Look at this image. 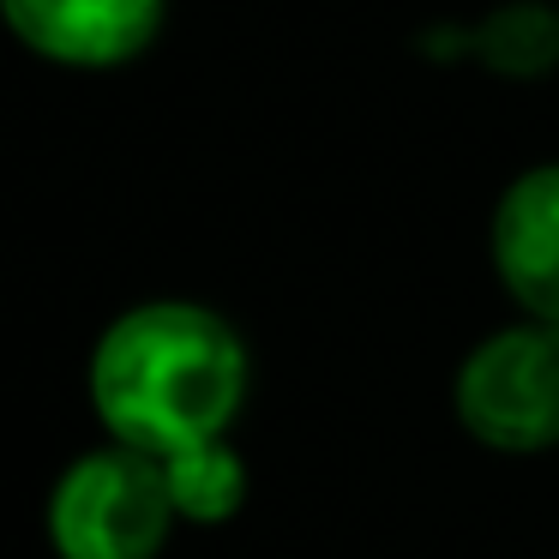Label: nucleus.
<instances>
[{"instance_id": "nucleus-4", "label": "nucleus", "mask_w": 559, "mask_h": 559, "mask_svg": "<svg viewBox=\"0 0 559 559\" xmlns=\"http://www.w3.org/2000/svg\"><path fill=\"white\" fill-rule=\"evenodd\" d=\"M493 271L535 325H559V163L506 187L493 211Z\"/></svg>"}, {"instance_id": "nucleus-3", "label": "nucleus", "mask_w": 559, "mask_h": 559, "mask_svg": "<svg viewBox=\"0 0 559 559\" xmlns=\"http://www.w3.org/2000/svg\"><path fill=\"white\" fill-rule=\"evenodd\" d=\"M457 421L506 457L559 445V325H511L457 367Z\"/></svg>"}, {"instance_id": "nucleus-2", "label": "nucleus", "mask_w": 559, "mask_h": 559, "mask_svg": "<svg viewBox=\"0 0 559 559\" xmlns=\"http://www.w3.org/2000/svg\"><path fill=\"white\" fill-rule=\"evenodd\" d=\"M169 523L175 506L163 463L127 445L79 457L49 499V535L61 559H157Z\"/></svg>"}, {"instance_id": "nucleus-1", "label": "nucleus", "mask_w": 559, "mask_h": 559, "mask_svg": "<svg viewBox=\"0 0 559 559\" xmlns=\"http://www.w3.org/2000/svg\"><path fill=\"white\" fill-rule=\"evenodd\" d=\"M247 397V349L211 307L151 301L121 313L91 355V403L115 445L181 457L223 439Z\"/></svg>"}, {"instance_id": "nucleus-5", "label": "nucleus", "mask_w": 559, "mask_h": 559, "mask_svg": "<svg viewBox=\"0 0 559 559\" xmlns=\"http://www.w3.org/2000/svg\"><path fill=\"white\" fill-rule=\"evenodd\" d=\"M19 43L67 67H115L163 25V0H0Z\"/></svg>"}, {"instance_id": "nucleus-6", "label": "nucleus", "mask_w": 559, "mask_h": 559, "mask_svg": "<svg viewBox=\"0 0 559 559\" xmlns=\"http://www.w3.org/2000/svg\"><path fill=\"white\" fill-rule=\"evenodd\" d=\"M427 49L433 55H475L481 67H493L506 79H542L559 67V7L511 0V7L487 13L469 31H433Z\"/></svg>"}, {"instance_id": "nucleus-7", "label": "nucleus", "mask_w": 559, "mask_h": 559, "mask_svg": "<svg viewBox=\"0 0 559 559\" xmlns=\"http://www.w3.org/2000/svg\"><path fill=\"white\" fill-rule=\"evenodd\" d=\"M163 487H169L175 518L223 523V518H235L241 499H247V463L235 457L223 439H211V445H193V451H181V457H163Z\"/></svg>"}]
</instances>
